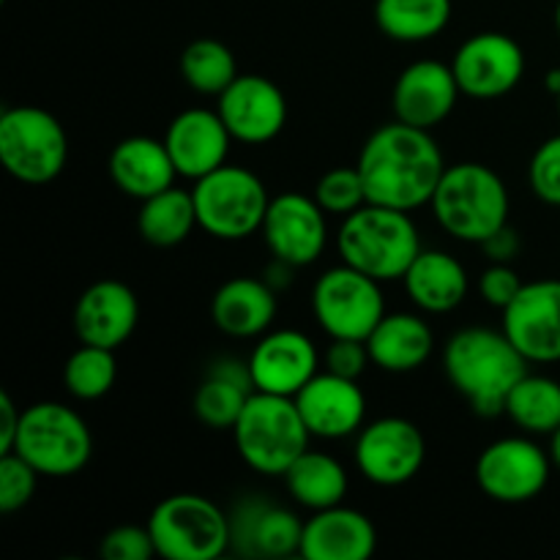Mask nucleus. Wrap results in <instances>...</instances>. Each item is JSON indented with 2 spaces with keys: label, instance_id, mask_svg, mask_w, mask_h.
<instances>
[{
  "label": "nucleus",
  "instance_id": "nucleus-1",
  "mask_svg": "<svg viewBox=\"0 0 560 560\" xmlns=\"http://www.w3.org/2000/svg\"><path fill=\"white\" fill-rule=\"evenodd\" d=\"M355 167L364 178L366 200L408 213L430 206L446 173L443 151L432 131L399 120L366 137Z\"/></svg>",
  "mask_w": 560,
  "mask_h": 560
},
{
  "label": "nucleus",
  "instance_id": "nucleus-2",
  "mask_svg": "<svg viewBox=\"0 0 560 560\" xmlns=\"http://www.w3.org/2000/svg\"><path fill=\"white\" fill-rule=\"evenodd\" d=\"M528 364L506 331L492 328H463L443 348L448 383L481 419L506 413L509 392L528 375Z\"/></svg>",
  "mask_w": 560,
  "mask_h": 560
},
{
  "label": "nucleus",
  "instance_id": "nucleus-3",
  "mask_svg": "<svg viewBox=\"0 0 560 560\" xmlns=\"http://www.w3.org/2000/svg\"><path fill=\"white\" fill-rule=\"evenodd\" d=\"M337 249L342 262L377 282H392L405 277L424 246L408 211L366 202L342 219Z\"/></svg>",
  "mask_w": 560,
  "mask_h": 560
},
{
  "label": "nucleus",
  "instance_id": "nucleus-4",
  "mask_svg": "<svg viewBox=\"0 0 560 560\" xmlns=\"http://www.w3.org/2000/svg\"><path fill=\"white\" fill-rule=\"evenodd\" d=\"M509 206L506 180L481 162L446 167L430 202L435 222L465 244H481L509 224Z\"/></svg>",
  "mask_w": 560,
  "mask_h": 560
},
{
  "label": "nucleus",
  "instance_id": "nucleus-5",
  "mask_svg": "<svg viewBox=\"0 0 560 560\" xmlns=\"http://www.w3.org/2000/svg\"><path fill=\"white\" fill-rule=\"evenodd\" d=\"M230 432L241 459L262 476L288 474L312 438L295 399L266 392H252Z\"/></svg>",
  "mask_w": 560,
  "mask_h": 560
},
{
  "label": "nucleus",
  "instance_id": "nucleus-6",
  "mask_svg": "<svg viewBox=\"0 0 560 560\" xmlns=\"http://www.w3.org/2000/svg\"><path fill=\"white\" fill-rule=\"evenodd\" d=\"M14 454L31 463L38 476L66 479L91 463V427L63 402H36L22 410Z\"/></svg>",
  "mask_w": 560,
  "mask_h": 560
},
{
  "label": "nucleus",
  "instance_id": "nucleus-7",
  "mask_svg": "<svg viewBox=\"0 0 560 560\" xmlns=\"http://www.w3.org/2000/svg\"><path fill=\"white\" fill-rule=\"evenodd\" d=\"M191 197L200 230L219 241H244L260 233L271 206L260 175L238 164H222L213 173L202 175L195 180Z\"/></svg>",
  "mask_w": 560,
  "mask_h": 560
},
{
  "label": "nucleus",
  "instance_id": "nucleus-8",
  "mask_svg": "<svg viewBox=\"0 0 560 560\" xmlns=\"http://www.w3.org/2000/svg\"><path fill=\"white\" fill-rule=\"evenodd\" d=\"M0 162L20 184L44 186L66 170L69 135L47 109L9 107L0 115Z\"/></svg>",
  "mask_w": 560,
  "mask_h": 560
},
{
  "label": "nucleus",
  "instance_id": "nucleus-9",
  "mask_svg": "<svg viewBox=\"0 0 560 560\" xmlns=\"http://www.w3.org/2000/svg\"><path fill=\"white\" fill-rule=\"evenodd\" d=\"M148 530L156 556L167 560H213L230 550V514L195 492L164 498L148 517Z\"/></svg>",
  "mask_w": 560,
  "mask_h": 560
},
{
  "label": "nucleus",
  "instance_id": "nucleus-10",
  "mask_svg": "<svg viewBox=\"0 0 560 560\" xmlns=\"http://www.w3.org/2000/svg\"><path fill=\"white\" fill-rule=\"evenodd\" d=\"M312 312L323 331L331 339H370L386 315L381 282L359 268L334 266L312 288Z\"/></svg>",
  "mask_w": 560,
  "mask_h": 560
},
{
  "label": "nucleus",
  "instance_id": "nucleus-11",
  "mask_svg": "<svg viewBox=\"0 0 560 560\" xmlns=\"http://www.w3.org/2000/svg\"><path fill=\"white\" fill-rule=\"evenodd\" d=\"M427 459V441L413 421L386 416L364 424L355 438V468L377 487H402Z\"/></svg>",
  "mask_w": 560,
  "mask_h": 560
},
{
  "label": "nucleus",
  "instance_id": "nucleus-12",
  "mask_svg": "<svg viewBox=\"0 0 560 560\" xmlns=\"http://www.w3.org/2000/svg\"><path fill=\"white\" fill-rule=\"evenodd\" d=\"M552 459L530 438H501L476 459V481L481 492L498 503H528L541 495L550 481Z\"/></svg>",
  "mask_w": 560,
  "mask_h": 560
},
{
  "label": "nucleus",
  "instance_id": "nucleus-13",
  "mask_svg": "<svg viewBox=\"0 0 560 560\" xmlns=\"http://www.w3.org/2000/svg\"><path fill=\"white\" fill-rule=\"evenodd\" d=\"M452 71L463 96L501 98L520 85L525 74V52L512 36L495 31L465 38L452 58Z\"/></svg>",
  "mask_w": 560,
  "mask_h": 560
},
{
  "label": "nucleus",
  "instance_id": "nucleus-14",
  "mask_svg": "<svg viewBox=\"0 0 560 560\" xmlns=\"http://www.w3.org/2000/svg\"><path fill=\"white\" fill-rule=\"evenodd\" d=\"M326 217L328 213L315 197L299 195V191L271 197L260 233L273 260H282L293 268L320 260L328 244Z\"/></svg>",
  "mask_w": 560,
  "mask_h": 560
},
{
  "label": "nucleus",
  "instance_id": "nucleus-15",
  "mask_svg": "<svg viewBox=\"0 0 560 560\" xmlns=\"http://www.w3.org/2000/svg\"><path fill=\"white\" fill-rule=\"evenodd\" d=\"M503 331L530 364L560 361V279L525 282L503 310Z\"/></svg>",
  "mask_w": 560,
  "mask_h": 560
},
{
  "label": "nucleus",
  "instance_id": "nucleus-16",
  "mask_svg": "<svg viewBox=\"0 0 560 560\" xmlns=\"http://www.w3.org/2000/svg\"><path fill=\"white\" fill-rule=\"evenodd\" d=\"M219 115L233 140L266 145L282 135L288 124V98L282 88L262 74H238L228 91L219 93Z\"/></svg>",
  "mask_w": 560,
  "mask_h": 560
},
{
  "label": "nucleus",
  "instance_id": "nucleus-17",
  "mask_svg": "<svg viewBox=\"0 0 560 560\" xmlns=\"http://www.w3.org/2000/svg\"><path fill=\"white\" fill-rule=\"evenodd\" d=\"M459 91L452 63L438 60H416L394 82L392 109L399 124L432 131L454 113Z\"/></svg>",
  "mask_w": 560,
  "mask_h": 560
},
{
  "label": "nucleus",
  "instance_id": "nucleus-18",
  "mask_svg": "<svg viewBox=\"0 0 560 560\" xmlns=\"http://www.w3.org/2000/svg\"><path fill=\"white\" fill-rule=\"evenodd\" d=\"M320 366V353L306 334L295 328L262 334L249 355V372L255 392L295 397Z\"/></svg>",
  "mask_w": 560,
  "mask_h": 560
},
{
  "label": "nucleus",
  "instance_id": "nucleus-19",
  "mask_svg": "<svg viewBox=\"0 0 560 560\" xmlns=\"http://www.w3.org/2000/svg\"><path fill=\"white\" fill-rule=\"evenodd\" d=\"M301 416L310 427L312 438L342 441L355 435L366 419V397L361 386L350 377L334 372H317L299 394H295Z\"/></svg>",
  "mask_w": 560,
  "mask_h": 560
},
{
  "label": "nucleus",
  "instance_id": "nucleus-20",
  "mask_svg": "<svg viewBox=\"0 0 560 560\" xmlns=\"http://www.w3.org/2000/svg\"><path fill=\"white\" fill-rule=\"evenodd\" d=\"M140 323V301L137 293L120 279H102L93 282L77 299L74 331L82 345L118 350L129 342Z\"/></svg>",
  "mask_w": 560,
  "mask_h": 560
},
{
  "label": "nucleus",
  "instance_id": "nucleus-21",
  "mask_svg": "<svg viewBox=\"0 0 560 560\" xmlns=\"http://www.w3.org/2000/svg\"><path fill=\"white\" fill-rule=\"evenodd\" d=\"M230 142L233 135L219 109L206 107H191L175 115L164 135V145L173 156L175 170L191 180H200L202 175L228 164Z\"/></svg>",
  "mask_w": 560,
  "mask_h": 560
},
{
  "label": "nucleus",
  "instance_id": "nucleus-22",
  "mask_svg": "<svg viewBox=\"0 0 560 560\" xmlns=\"http://www.w3.org/2000/svg\"><path fill=\"white\" fill-rule=\"evenodd\" d=\"M304 520L277 503L241 501L230 514V547L252 558H288L301 552Z\"/></svg>",
  "mask_w": 560,
  "mask_h": 560
},
{
  "label": "nucleus",
  "instance_id": "nucleus-23",
  "mask_svg": "<svg viewBox=\"0 0 560 560\" xmlns=\"http://www.w3.org/2000/svg\"><path fill=\"white\" fill-rule=\"evenodd\" d=\"M377 547V530L359 509L331 506L312 512L301 536V558L306 560H366Z\"/></svg>",
  "mask_w": 560,
  "mask_h": 560
},
{
  "label": "nucleus",
  "instance_id": "nucleus-24",
  "mask_svg": "<svg viewBox=\"0 0 560 560\" xmlns=\"http://www.w3.org/2000/svg\"><path fill=\"white\" fill-rule=\"evenodd\" d=\"M107 173L126 197H135V200L142 202L148 197L159 195V191L170 189L175 184L178 170H175L164 140L137 135L126 137L113 148Z\"/></svg>",
  "mask_w": 560,
  "mask_h": 560
},
{
  "label": "nucleus",
  "instance_id": "nucleus-25",
  "mask_svg": "<svg viewBox=\"0 0 560 560\" xmlns=\"http://www.w3.org/2000/svg\"><path fill=\"white\" fill-rule=\"evenodd\" d=\"M277 317V290L266 279L235 277L211 299V320L235 339L262 337Z\"/></svg>",
  "mask_w": 560,
  "mask_h": 560
},
{
  "label": "nucleus",
  "instance_id": "nucleus-26",
  "mask_svg": "<svg viewBox=\"0 0 560 560\" xmlns=\"http://www.w3.org/2000/svg\"><path fill=\"white\" fill-rule=\"evenodd\" d=\"M366 348L377 370L405 375L421 370L430 361L435 350V334L430 323L413 312H392V315L386 312L366 339Z\"/></svg>",
  "mask_w": 560,
  "mask_h": 560
},
{
  "label": "nucleus",
  "instance_id": "nucleus-27",
  "mask_svg": "<svg viewBox=\"0 0 560 560\" xmlns=\"http://www.w3.org/2000/svg\"><path fill=\"white\" fill-rule=\"evenodd\" d=\"M405 293L427 315H448L463 306L470 279L463 262L448 252L421 249L402 277Z\"/></svg>",
  "mask_w": 560,
  "mask_h": 560
},
{
  "label": "nucleus",
  "instance_id": "nucleus-28",
  "mask_svg": "<svg viewBox=\"0 0 560 560\" xmlns=\"http://www.w3.org/2000/svg\"><path fill=\"white\" fill-rule=\"evenodd\" d=\"M255 392L249 361L217 359L195 392V416L211 430H233L246 399Z\"/></svg>",
  "mask_w": 560,
  "mask_h": 560
},
{
  "label": "nucleus",
  "instance_id": "nucleus-29",
  "mask_svg": "<svg viewBox=\"0 0 560 560\" xmlns=\"http://www.w3.org/2000/svg\"><path fill=\"white\" fill-rule=\"evenodd\" d=\"M290 498L310 512L339 506L348 495V470L337 457L306 448L284 474Z\"/></svg>",
  "mask_w": 560,
  "mask_h": 560
},
{
  "label": "nucleus",
  "instance_id": "nucleus-30",
  "mask_svg": "<svg viewBox=\"0 0 560 560\" xmlns=\"http://www.w3.org/2000/svg\"><path fill=\"white\" fill-rule=\"evenodd\" d=\"M452 0H375V22L383 36L399 44H421L446 31Z\"/></svg>",
  "mask_w": 560,
  "mask_h": 560
},
{
  "label": "nucleus",
  "instance_id": "nucleus-31",
  "mask_svg": "<svg viewBox=\"0 0 560 560\" xmlns=\"http://www.w3.org/2000/svg\"><path fill=\"white\" fill-rule=\"evenodd\" d=\"M137 228H140L142 238L159 249L184 244L195 233V228H200L195 197H191V191L175 189V186L148 197V200H142Z\"/></svg>",
  "mask_w": 560,
  "mask_h": 560
},
{
  "label": "nucleus",
  "instance_id": "nucleus-32",
  "mask_svg": "<svg viewBox=\"0 0 560 560\" xmlns=\"http://www.w3.org/2000/svg\"><path fill=\"white\" fill-rule=\"evenodd\" d=\"M506 416L528 435H552L560 427V383L528 372L509 392Z\"/></svg>",
  "mask_w": 560,
  "mask_h": 560
},
{
  "label": "nucleus",
  "instance_id": "nucleus-33",
  "mask_svg": "<svg viewBox=\"0 0 560 560\" xmlns=\"http://www.w3.org/2000/svg\"><path fill=\"white\" fill-rule=\"evenodd\" d=\"M180 74L191 91L219 96L238 77V63L228 44L217 38H197L180 55Z\"/></svg>",
  "mask_w": 560,
  "mask_h": 560
},
{
  "label": "nucleus",
  "instance_id": "nucleus-34",
  "mask_svg": "<svg viewBox=\"0 0 560 560\" xmlns=\"http://www.w3.org/2000/svg\"><path fill=\"white\" fill-rule=\"evenodd\" d=\"M115 377H118L115 350L98 345H80L63 366L66 392L82 402L107 397L115 386Z\"/></svg>",
  "mask_w": 560,
  "mask_h": 560
},
{
  "label": "nucleus",
  "instance_id": "nucleus-35",
  "mask_svg": "<svg viewBox=\"0 0 560 560\" xmlns=\"http://www.w3.org/2000/svg\"><path fill=\"white\" fill-rule=\"evenodd\" d=\"M315 200L320 202L323 211L328 217H350L366 206V186L361 178L359 167H334L317 180L315 186Z\"/></svg>",
  "mask_w": 560,
  "mask_h": 560
},
{
  "label": "nucleus",
  "instance_id": "nucleus-36",
  "mask_svg": "<svg viewBox=\"0 0 560 560\" xmlns=\"http://www.w3.org/2000/svg\"><path fill=\"white\" fill-rule=\"evenodd\" d=\"M38 470L20 454H0V512L14 514L27 506L36 492Z\"/></svg>",
  "mask_w": 560,
  "mask_h": 560
},
{
  "label": "nucleus",
  "instance_id": "nucleus-37",
  "mask_svg": "<svg viewBox=\"0 0 560 560\" xmlns=\"http://www.w3.org/2000/svg\"><path fill=\"white\" fill-rule=\"evenodd\" d=\"M534 195L547 206H560V135L550 137L536 148L528 167Z\"/></svg>",
  "mask_w": 560,
  "mask_h": 560
},
{
  "label": "nucleus",
  "instance_id": "nucleus-38",
  "mask_svg": "<svg viewBox=\"0 0 560 560\" xmlns=\"http://www.w3.org/2000/svg\"><path fill=\"white\" fill-rule=\"evenodd\" d=\"M98 556L104 560H148L156 556L153 547L151 530L140 528V525H118V528L107 530L98 545Z\"/></svg>",
  "mask_w": 560,
  "mask_h": 560
},
{
  "label": "nucleus",
  "instance_id": "nucleus-39",
  "mask_svg": "<svg viewBox=\"0 0 560 560\" xmlns=\"http://www.w3.org/2000/svg\"><path fill=\"white\" fill-rule=\"evenodd\" d=\"M370 361V348H366L364 339H331L326 355H323L326 372L350 377V381H359Z\"/></svg>",
  "mask_w": 560,
  "mask_h": 560
},
{
  "label": "nucleus",
  "instance_id": "nucleus-40",
  "mask_svg": "<svg viewBox=\"0 0 560 560\" xmlns=\"http://www.w3.org/2000/svg\"><path fill=\"white\" fill-rule=\"evenodd\" d=\"M523 284L525 282L520 279V273L514 271L509 262H492V266L481 273L479 293L487 304L503 312L514 299H517V293L523 290Z\"/></svg>",
  "mask_w": 560,
  "mask_h": 560
},
{
  "label": "nucleus",
  "instance_id": "nucleus-41",
  "mask_svg": "<svg viewBox=\"0 0 560 560\" xmlns=\"http://www.w3.org/2000/svg\"><path fill=\"white\" fill-rule=\"evenodd\" d=\"M479 246L487 252V257H490L492 262H512L514 257L520 255L523 241H520V233L512 224H503L501 230H495V233L487 241H481Z\"/></svg>",
  "mask_w": 560,
  "mask_h": 560
},
{
  "label": "nucleus",
  "instance_id": "nucleus-42",
  "mask_svg": "<svg viewBox=\"0 0 560 560\" xmlns=\"http://www.w3.org/2000/svg\"><path fill=\"white\" fill-rule=\"evenodd\" d=\"M22 410L11 399L9 392H0V454L14 452L16 432H20Z\"/></svg>",
  "mask_w": 560,
  "mask_h": 560
},
{
  "label": "nucleus",
  "instance_id": "nucleus-43",
  "mask_svg": "<svg viewBox=\"0 0 560 560\" xmlns=\"http://www.w3.org/2000/svg\"><path fill=\"white\" fill-rule=\"evenodd\" d=\"M550 459L556 468H560V427L550 435Z\"/></svg>",
  "mask_w": 560,
  "mask_h": 560
},
{
  "label": "nucleus",
  "instance_id": "nucleus-44",
  "mask_svg": "<svg viewBox=\"0 0 560 560\" xmlns=\"http://www.w3.org/2000/svg\"><path fill=\"white\" fill-rule=\"evenodd\" d=\"M545 85H547V91L550 93H560V69H552V71H547V77H545Z\"/></svg>",
  "mask_w": 560,
  "mask_h": 560
},
{
  "label": "nucleus",
  "instance_id": "nucleus-45",
  "mask_svg": "<svg viewBox=\"0 0 560 560\" xmlns=\"http://www.w3.org/2000/svg\"><path fill=\"white\" fill-rule=\"evenodd\" d=\"M556 27H558V36H560V0H558V9H556Z\"/></svg>",
  "mask_w": 560,
  "mask_h": 560
},
{
  "label": "nucleus",
  "instance_id": "nucleus-46",
  "mask_svg": "<svg viewBox=\"0 0 560 560\" xmlns=\"http://www.w3.org/2000/svg\"><path fill=\"white\" fill-rule=\"evenodd\" d=\"M556 98H558V115H560V93H558V96H556Z\"/></svg>",
  "mask_w": 560,
  "mask_h": 560
}]
</instances>
